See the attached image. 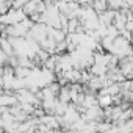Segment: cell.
Instances as JSON below:
<instances>
[{"label":"cell","mask_w":133,"mask_h":133,"mask_svg":"<svg viewBox=\"0 0 133 133\" xmlns=\"http://www.w3.org/2000/svg\"><path fill=\"white\" fill-rule=\"evenodd\" d=\"M47 38H49V39H52V41L56 44V42L64 41L66 33H64L61 28H52V27H49V25H47Z\"/></svg>","instance_id":"6da1fadb"},{"label":"cell","mask_w":133,"mask_h":133,"mask_svg":"<svg viewBox=\"0 0 133 133\" xmlns=\"http://www.w3.org/2000/svg\"><path fill=\"white\" fill-rule=\"evenodd\" d=\"M114 13L116 11H113V10H105V11H102V13H99L97 14V19H99V24H102V25H105V27H108V25H111L113 24V19H114Z\"/></svg>","instance_id":"7a4b0ae2"},{"label":"cell","mask_w":133,"mask_h":133,"mask_svg":"<svg viewBox=\"0 0 133 133\" xmlns=\"http://www.w3.org/2000/svg\"><path fill=\"white\" fill-rule=\"evenodd\" d=\"M38 3H39V0H28L27 3H24L22 5V11H24V14L25 16H30V14H33V13H36V10H38Z\"/></svg>","instance_id":"3957f363"},{"label":"cell","mask_w":133,"mask_h":133,"mask_svg":"<svg viewBox=\"0 0 133 133\" xmlns=\"http://www.w3.org/2000/svg\"><path fill=\"white\" fill-rule=\"evenodd\" d=\"M11 0H0V14H5L11 10Z\"/></svg>","instance_id":"277c9868"},{"label":"cell","mask_w":133,"mask_h":133,"mask_svg":"<svg viewBox=\"0 0 133 133\" xmlns=\"http://www.w3.org/2000/svg\"><path fill=\"white\" fill-rule=\"evenodd\" d=\"M75 2H77L78 5H89L91 0H75Z\"/></svg>","instance_id":"5b68a950"}]
</instances>
